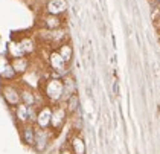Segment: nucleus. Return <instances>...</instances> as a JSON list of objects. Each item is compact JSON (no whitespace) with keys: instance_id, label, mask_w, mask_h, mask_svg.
<instances>
[{"instance_id":"nucleus-7","label":"nucleus","mask_w":160,"mask_h":154,"mask_svg":"<svg viewBox=\"0 0 160 154\" xmlns=\"http://www.w3.org/2000/svg\"><path fill=\"white\" fill-rule=\"evenodd\" d=\"M5 99L9 104H17L18 99H20V96H18V93L14 89H5Z\"/></svg>"},{"instance_id":"nucleus-19","label":"nucleus","mask_w":160,"mask_h":154,"mask_svg":"<svg viewBox=\"0 0 160 154\" xmlns=\"http://www.w3.org/2000/svg\"><path fill=\"white\" fill-rule=\"evenodd\" d=\"M61 154H70V153H69V151H62Z\"/></svg>"},{"instance_id":"nucleus-11","label":"nucleus","mask_w":160,"mask_h":154,"mask_svg":"<svg viewBox=\"0 0 160 154\" xmlns=\"http://www.w3.org/2000/svg\"><path fill=\"white\" fill-rule=\"evenodd\" d=\"M26 66H28V61H26V59L17 58L12 67H14V70H15V72H25L26 70Z\"/></svg>"},{"instance_id":"nucleus-10","label":"nucleus","mask_w":160,"mask_h":154,"mask_svg":"<svg viewBox=\"0 0 160 154\" xmlns=\"http://www.w3.org/2000/svg\"><path fill=\"white\" fill-rule=\"evenodd\" d=\"M72 145H73L75 154H86V145H84V142H82L79 137H75Z\"/></svg>"},{"instance_id":"nucleus-6","label":"nucleus","mask_w":160,"mask_h":154,"mask_svg":"<svg viewBox=\"0 0 160 154\" xmlns=\"http://www.w3.org/2000/svg\"><path fill=\"white\" fill-rule=\"evenodd\" d=\"M64 116H66V113H64L62 108L55 110V111L52 113V124H53V127H60L62 122H64Z\"/></svg>"},{"instance_id":"nucleus-8","label":"nucleus","mask_w":160,"mask_h":154,"mask_svg":"<svg viewBox=\"0 0 160 154\" xmlns=\"http://www.w3.org/2000/svg\"><path fill=\"white\" fill-rule=\"evenodd\" d=\"M60 55L64 58V61H66V63H69V61L72 59L73 50H72V48H70L69 44H64V46H61V49H60Z\"/></svg>"},{"instance_id":"nucleus-13","label":"nucleus","mask_w":160,"mask_h":154,"mask_svg":"<svg viewBox=\"0 0 160 154\" xmlns=\"http://www.w3.org/2000/svg\"><path fill=\"white\" fill-rule=\"evenodd\" d=\"M17 116L20 121H28V105L23 104V105H18L17 108Z\"/></svg>"},{"instance_id":"nucleus-1","label":"nucleus","mask_w":160,"mask_h":154,"mask_svg":"<svg viewBox=\"0 0 160 154\" xmlns=\"http://www.w3.org/2000/svg\"><path fill=\"white\" fill-rule=\"evenodd\" d=\"M46 93L50 99L58 101L64 96V83H61L60 80H52L49 81L48 87H46Z\"/></svg>"},{"instance_id":"nucleus-5","label":"nucleus","mask_w":160,"mask_h":154,"mask_svg":"<svg viewBox=\"0 0 160 154\" xmlns=\"http://www.w3.org/2000/svg\"><path fill=\"white\" fill-rule=\"evenodd\" d=\"M35 146L37 151H44L48 146V134L44 131H38L35 134Z\"/></svg>"},{"instance_id":"nucleus-9","label":"nucleus","mask_w":160,"mask_h":154,"mask_svg":"<svg viewBox=\"0 0 160 154\" xmlns=\"http://www.w3.org/2000/svg\"><path fill=\"white\" fill-rule=\"evenodd\" d=\"M23 137H25V142L28 143V145H34V143H35V133H34V130H32L31 127L25 128Z\"/></svg>"},{"instance_id":"nucleus-4","label":"nucleus","mask_w":160,"mask_h":154,"mask_svg":"<svg viewBox=\"0 0 160 154\" xmlns=\"http://www.w3.org/2000/svg\"><path fill=\"white\" fill-rule=\"evenodd\" d=\"M37 122H38V125H40L41 128L48 127L49 124H52V111H50L49 108H43L41 113L38 115Z\"/></svg>"},{"instance_id":"nucleus-16","label":"nucleus","mask_w":160,"mask_h":154,"mask_svg":"<svg viewBox=\"0 0 160 154\" xmlns=\"http://www.w3.org/2000/svg\"><path fill=\"white\" fill-rule=\"evenodd\" d=\"M37 115H35V111H34V107L32 105H29L28 107V119L29 121H37Z\"/></svg>"},{"instance_id":"nucleus-17","label":"nucleus","mask_w":160,"mask_h":154,"mask_svg":"<svg viewBox=\"0 0 160 154\" xmlns=\"http://www.w3.org/2000/svg\"><path fill=\"white\" fill-rule=\"evenodd\" d=\"M14 72H15L14 70V67H9V66H8L5 70L2 72V75H3V76H6V78H11V76L14 75Z\"/></svg>"},{"instance_id":"nucleus-18","label":"nucleus","mask_w":160,"mask_h":154,"mask_svg":"<svg viewBox=\"0 0 160 154\" xmlns=\"http://www.w3.org/2000/svg\"><path fill=\"white\" fill-rule=\"evenodd\" d=\"M22 44H23V50H26V52H28V50H29V52L32 50V41H31V40H25Z\"/></svg>"},{"instance_id":"nucleus-2","label":"nucleus","mask_w":160,"mask_h":154,"mask_svg":"<svg viewBox=\"0 0 160 154\" xmlns=\"http://www.w3.org/2000/svg\"><path fill=\"white\" fill-rule=\"evenodd\" d=\"M67 9V2L66 0H49L48 3V12L52 15H58Z\"/></svg>"},{"instance_id":"nucleus-3","label":"nucleus","mask_w":160,"mask_h":154,"mask_svg":"<svg viewBox=\"0 0 160 154\" xmlns=\"http://www.w3.org/2000/svg\"><path fill=\"white\" fill-rule=\"evenodd\" d=\"M50 64H52V67L58 72V73H64V64H66V61H64V58L60 55V52H58V54L53 52V54L50 55Z\"/></svg>"},{"instance_id":"nucleus-12","label":"nucleus","mask_w":160,"mask_h":154,"mask_svg":"<svg viewBox=\"0 0 160 154\" xmlns=\"http://www.w3.org/2000/svg\"><path fill=\"white\" fill-rule=\"evenodd\" d=\"M60 24H61L60 23V18H58L57 15H52V14H50V17L46 18V26L50 28V29H52V28H58Z\"/></svg>"},{"instance_id":"nucleus-15","label":"nucleus","mask_w":160,"mask_h":154,"mask_svg":"<svg viewBox=\"0 0 160 154\" xmlns=\"http://www.w3.org/2000/svg\"><path fill=\"white\" fill-rule=\"evenodd\" d=\"M76 107H78V96L76 95L69 96V111H75Z\"/></svg>"},{"instance_id":"nucleus-14","label":"nucleus","mask_w":160,"mask_h":154,"mask_svg":"<svg viewBox=\"0 0 160 154\" xmlns=\"http://www.w3.org/2000/svg\"><path fill=\"white\" fill-rule=\"evenodd\" d=\"M22 99L25 101L26 105H32V104H34V95H32L31 92H23V93H22Z\"/></svg>"}]
</instances>
